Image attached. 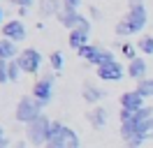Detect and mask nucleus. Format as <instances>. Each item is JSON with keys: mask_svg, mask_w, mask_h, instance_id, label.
<instances>
[{"mask_svg": "<svg viewBox=\"0 0 153 148\" xmlns=\"http://www.w3.org/2000/svg\"><path fill=\"white\" fill-rule=\"evenodd\" d=\"M67 44L72 46V49H81V46L88 44V35L86 33H81V30H70V37H67Z\"/></svg>", "mask_w": 153, "mask_h": 148, "instance_id": "f3484780", "label": "nucleus"}, {"mask_svg": "<svg viewBox=\"0 0 153 148\" xmlns=\"http://www.w3.org/2000/svg\"><path fill=\"white\" fill-rule=\"evenodd\" d=\"M44 148H81V141L72 127H67L63 123H51V132H49Z\"/></svg>", "mask_w": 153, "mask_h": 148, "instance_id": "f257e3e1", "label": "nucleus"}, {"mask_svg": "<svg viewBox=\"0 0 153 148\" xmlns=\"http://www.w3.org/2000/svg\"><path fill=\"white\" fill-rule=\"evenodd\" d=\"M2 39H10V42H21V39H26V26L16 21V18H12V21H5L2 23Z\"/></svg>", "mask_w": 153, "mask_h": 148, "instance_id": "0eeeda50", "label": "nucleus"}, {"mask_svg": "<svg viewBox=\"0 0 153 148\" xmlns=\"http://www.w3.org/2000/svg\"><path fill=\"white\" fill-rule=\"evenodd\" d=\"M125 21H128V26L132 28V35L134 33H142L144 28H146V7H144L142 0H128V14H125Z\"/></svg>", "mask_w": 153, "mask_h": 148, "instance_id": "20e7f679", "label": "nucleus"}, {"mask_svg": "<svg viewBox=\"0 0 153 148\" xmlns=\"http://www.w3.org/2000/svg\"><path fill=\"white\" fill-rule=\"evenodd\" d=\"M16 60H19L21 70L26 74H37L39 65H42V53H39L37 49H23Z\"/></svg>", "mask_w": 153, "mask_h": 148, "instance_id": "423d86ee", "label": "nucleus"}, {"mask_svg": "<svg viewBox=\"0 0 153 148\" xmlns=\"http://www.w3.org/2000/svg\"><path fill=\"white\" fill-rule=\"evenodd\" d=\"M21 74H23V70H21L19 60H12L10 63V81H19Z\"/></svg>", "mask_w": 153, "mask_h": 148, "instance_id": "412c9836", "label": "nucleus"}, {"mask_svg": "<svg viewBox=\"0 0 153 148\" xmlns=\"http://www.w3.org/2000/svg\"><path fill=\"white\" fill-rule=\"evenodd\" d=\"M0 148H10V139L5 137V134L0 137Z\"/></svg>", "mask_w": 153, "mask_h": 148, "instance_id": "cd10ccee", "label": "nucleus"}, {"mask_svg": "<svg viewBox=\"0 0 153 148\" xmlns=\"http://www.w3.org/2000/svg\"><path fill=\"white\" fill-rule=\"evenodd\" d=\"M116 35H121V37H128V35H132V28L128 26V21H125V18H121V21L116 23Z\"/></svg>", "mask_w": 153, "mask_h": 148, "instance_id": "4be33fe9", "label": "nucleus"}, {"mask_svg": "<svg viewBox=\"0 0 153 148\" xmlns=\"http://www.w3.org/2000/svg\"><path fill=\"white\" fill-rule=\"evenodd\" d=\"M76 30H81V33H86V35H88V33H91V21H88L86 16H81V18H79V23H76Z\"/></svg>", "mask_w": 153, "mask_h": 148, "instance_id": "393cba45", "label": "nucleus"}, {"mask_svg": "<svg viewBox=\"0 0 153 148\" xmlns=\"http://www.w3.org/2000/svg\"><path fill=\"white\" fill-rule=\"evenodd\" d=\"M81 97H84L88 104H97V102L105 97V90H102V88H97V86H93V83H84Z\"/></svg>", "mask_w": 153, "mask_h": 148, "instance_id": "4468645a", "label": "nucleus"}, {"mask_svg": "<svg viewBox=\"0 0 153 148\" xmlns=\"http://www.w3.org/2000/svg\"><path fill=\"white\" fill-rule=\"evenodd\" d=\"M123 74H128V70H123L118 60H111V63H105L97 67V76L102 81H118V79H123Z\"/></svg>", "mask_w": 153, "mask_h": 148, "instance_id": "6e6552de", "label": "nucleus"}, {"mask_svg": "<svg viewBox=\"0 0 153 148\" xmlns=\"http://www.w3.org/2000/svg\"><path fill=\"white\" fill-rule=\"evenodd\" d=\"M79 2H81V0H63V5H70V7H79Z\"/></svg>", "mask_w": 153, "mask_h": 148, "instance_id": "bb28decb", "label": "nucleus"}, {"mask_svg": "<svg viewBox=\"0 0 153 148\" xmlns=\"http://www.w3.org/2000/svg\"><path fill=\"white\" fill-rule=\"evenodd\" d=\"M42 109H44V104L37 102L33 95H23L16 104V109H14V118L23 123V125H30L33 120H37L42 116Z\"/></svg>", "mask_w": 153, "mask_h": 148, "instance_id": "f03ea898", "label": "nucleus"}, {"mask_svg": "<svg viewBox=\"0 0 153 148\" xmlns=\"http://www.w3.org/2000/svg\"><path fill=\"white\" fill-rule=\"evenodd\" d=\"M111 60H116V58H114V53H111L109 49H105V46H95V49H93V56H91V60H88V63L95 65V67H100V65L111 63Z\"/></svg>", "mask_w": 153, "mask_h": 148, "instance_id": "ddd939ff", "label": "nucleus"}, {"mask_svg": "<svg viewBox=\"0 0 153 148\" xmlns=\"http://www.w3.org/2000/svg\"><path fill=\"white\" fill-rule=\"evenodd\" d=\"M49 65H51V70H53V72H60V70H63V65H65L63 51H53V53L49 56Z\"/></svg>", "mask_w": 153, "mask_h": 148, "instance_id": "a211bd4d", "label": "nucleus"}, {"mask_svg": "<svg viewBox=\"0 0 153 148\" xmlns=\"http://www.w3.org/2000/svg\"><path fill=\"white\" fill-rule=\"evenodd\" d=\"M88 123H91V127H105L107 125V111L102 109V107H95V109H91L88 111Z\"/></svg>", "mask_w": 153, "mask_h": 148, "instance_id": "dca6fc26", "label": "nucleus"}, {"mask_svg": "<svg viewBox=\"0 0 153 148\" xmlns=\"http://www.w3.org/2000/svg\"><path fill=\"white\" fill-rule=\"evenodd\" d=\"M19 53L21 51H16V44H14V42H10V39H2V42H0V60L12 63V60L19 58Z\"/></svg>", "mask_w": 153, "mask_h": 148, "instance_id": "2eb2a0df", "label": "nucleus"}, {"mask_svg": "<svg viewBox=\"0 0 153 148\" xmlns=\"http://www.w3.org/2000/svg\"><path fill=\"white\" fill-rule=\"evenodd\" d=\"M12 2H16L21 9H28V7H33V5L37 2V0H12Z\"/></svg>", "mask_w": 153, "mask_h": 148, "instance_id": "a878e982", "label": "nucleus"}, {"mask_svg": "<svg viewBox=\"0 0 153 148\" xmlns=\"http://www.w3.org/2000/svg\"><path fill=\"white\" fill-rule=\"evenodd\" d=\"M146 104H144V95L139 90H128L121 95V109L125 111H139L144 109Z\"/></svg>", "mask_w": 153, "mask_h": 148, "instance_id": "1a4fd4ad", "label": "nucleus"}, {"mask_svg": "<svg viewBox=\"0 0 153 148\" xmlns=\"http://www.w3.org/2000/svg\"><path fill=\"white\" fill-rule=\"evenodd\" d=\"M121 53H123L125 58H128V60L132 63L134 58H137V49H134L132 44H128V42H125V44H121Z\"/></svg>", "mask_w": 153, "mask_h": 148, "instance_id": "5701e85b", "label": "nucleus"}, {"mask_svg": "<svg viewBox=\"0 0 153 148\" xmlns=\"http://www.w3.org/2000/svg\"><path fill=\"white\" fill-rule=\"evenodd\" d=\"M93 49H95L93 44L81 46V49H79V58H84V60H91V56H93Z\"/></svg>", "mask_w": 153, "mask_h": 148, "instance_id": "b1692460", "label": "nucleus"}, {"mask_svg": "<svg viewBox=\"0 0 153 148\" xmlns=\"http://www.w3.org/2000/svg\"><path fill=\"white\" fill-rule=\"evenodd\" d=\"M58 21L63 23L65 28H70V30H76V23H79V18H81V14L76 12L74 7H70V5H63V9H60V14H58Z\"/></svg>", "mask_w": 153, "mask_h": 148, "instance_id": "9d476101", "label": "nucleus"}, {"mask_svg": "<svg viewBox=\"0 0 153 148\" xmlns=\"http://www.w3.org/2000/svg\"><path fill=\"white\" fill-rule=\"evenodd\" d=\"M128 76L134 81H144L146 79V60L144 58H134L132 63L128 65Z\"/></svg>", "mask_w": 153, "mask_h": 148, "instance_id": "f8f14e48", "label": "nucleus"}, {"mask_svg": "<svg viewBox=\"0 0 153 148\" xmlns=\"http://www.w3.org/2000/svg\"><path fill=\"white\" fill-rule=\"evenodd\" d=\"M137 49L142 51V53H149L153 56V35H144L139 42H137Z\"/></svg>", "mask_w": 153, "mask_h": 148, "instance_id": "6ab92c4d", "label": "nucleus"}, {"mask_svg": "<svg viewBox=\"0 0 153 148\" xmlns=\"http://www.w3.org/2000/svg\"><path fill=\"white\" fill-rule=\"evenodd\" d=\"M37 9L39 16H58L63 9V2L60 0H37Z\"/></svg>", "mask_w": 153, "mask_h": 148, "instance_id": "9b49d317", "label": "nucleus"}, {"mask_svg": "<svg viewBox=\"0 0 153 148\" xmlns=\"http://www.w3.org/2000/svg\"><path fill=\"white\" fill-rule=\"evenodd\" d=\"M91 16H95V18H100V12H97V7H91Z\"/></svg>", "mask_w": 153, "mask_h": 148, "instance_id": "c85d7f7f", "label": "nucleus"}, {"mask_svg": "<svg viewBox=\"0 0 153 148\" xmlns=\"http://www.w3.org/2000/svg\"><path fill=\"white\" fill-rule=\"evenodd\" d=\"M51 123L44 113L39 116L37 120H33L30 125H26V137H28V144L33 146H47V139H49V132H51Z\"/></svg>", "mask_w": 153, "mask_h": 148, "instance_id": "7ed1b4c3", "label": "nucleus"}, {"mask_svg": "<svg viewBox=\"0 0 153 148\" xmlns=\"http://www.w3.org/2000/svg\"><path fill=\"white\" fill-rule=\"evenodd\" d=\"M137 90L144 95V100H146V97H151V100H153V79H144V81H139V83H137Z\"/></svg>", "mask_w": 153, "mask_h": 148, "instance_id": "aec40b11", "label": "nucleus"}, {"mask_svg": "<svg viewBox=\"0 0 153 148\" xmlns=\"http://www.w3.org/2000/svg\"><path fill=\"white\" fill-rule=\"evenodd\" d=\"M14 148H26V141H19V144H16Z\"/></svg>", "mask_w": 153, "mask_h": 148, "instance_id": "c756f323", "label": "nucleus"}, {"mask_svg": "<svg viewBox=\"0 0 153 148\" xmlns=\"http://www.w3.org/2000/svg\"><path fill=\"white\" fill-rule=\"evenodd\" d=\"M51 95H53V74H44L33 86V97L37 102H42V104H49Z\"/></svg>", "mask_w": 153, "mask_h": 148, "instance_id": "39448f33", "label": "nucleus"}]
</instances>
